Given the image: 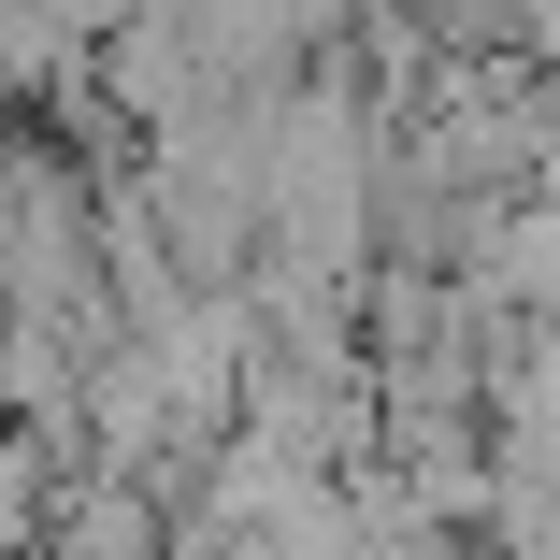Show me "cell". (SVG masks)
Instances as JSON below:
<instances>
[{
    "label": "cell",
    "instance_id": "obj_1",
    "mask_svg": "<svg viewBox=\"0 0 560 560\" xmlns=\"http://www.w3.org/2000/svg\"><path fill=\"white\" fill-rule=\"evenodd\" d=\"M30 560H173V503L130 489V475H58Z\"/></svg>",
    "mask_w": 560,
    "mask_h": 560
}]
</instances>
